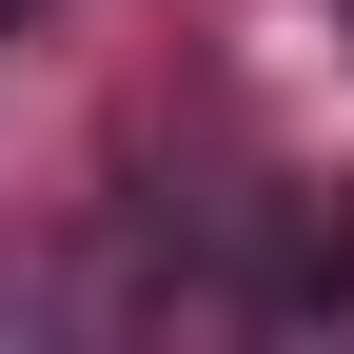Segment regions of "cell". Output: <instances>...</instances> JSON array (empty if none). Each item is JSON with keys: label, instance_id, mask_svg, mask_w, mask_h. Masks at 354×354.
<instances>
[{"label": "cell", "instance_id": "cell-1", "mask_svg": "<svg viewBox=\"0 0 354 354\" xmlns=\"http://www.w3.org/2000/svg\"><path fill=\"white\" fill-rule=\"evenodd\" d=\"M256 295H276V315H354V177H335V197H276Z\"/></svg>", "mask_w": 354, "mask_h": 354}]
</instances>
